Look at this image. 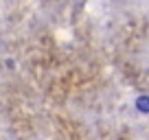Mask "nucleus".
<instances>
[{
  "mask_svg": "<svg viewBox=\"0 0 149 140\" xmlns=\"http://www.w3.org/2000/svg\"><path fill=\"white\" fill-rule=\"evenodd\" d=\"M136 107H138L140 112H149V96H140L138 101H136Z\"/></svg>",
  "mask_w": 149,
  "mask_h": 140,
  "instance_id": "nucleus-1",
  "label": "nucleus"
}]
</instances>
